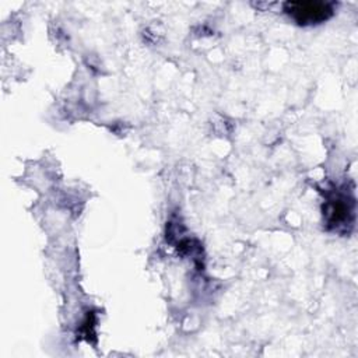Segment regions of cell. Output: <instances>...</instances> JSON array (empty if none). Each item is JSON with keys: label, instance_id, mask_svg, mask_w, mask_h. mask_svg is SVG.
<instances>
[{"label": "cell", "instance_id": "6da1fadb", "mask_svg": "<svg viewBox=\"0 0 358 358\" xmlns=\"http://www.w3.org/2000/svg\"><path fill=\"white\" fill-rule=\"evenodd\" d=\"M285 13L298 24H320L333 15V7L324 1H288L284 4Z\"/></svg>", "mask_w": 358, "mask_h": 358}]
</instances>
